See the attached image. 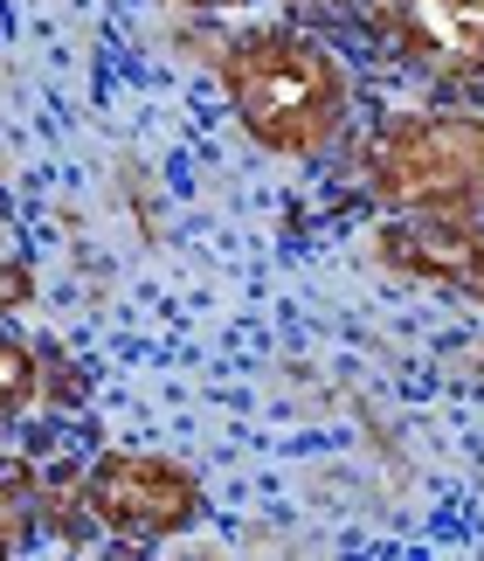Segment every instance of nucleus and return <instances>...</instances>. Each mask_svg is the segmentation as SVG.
Here are the masks:
<instances>
[{
    "instance_id": "nucleus-1",
    "label": "nucleus",
    "mask_w": 484,
    "mask_h": 561,
    "mask_svg": "<svg viewBox=\"0 0 484 561\" xmlns=\"http://www.w3.org/2000/svg\"><path fill=\"white\" fill-rule=\"evenodd\" d=\"M215 77H222V104L242 125V139L270 160L333 153L354 118V70L304 21H256L229 35Z\"/></svg>"
},
{
    "instance_id": "nucleus-2",
    "label": "nucleus",
    "mask_w": 484,
    "mask_h": 561,
    "mask_svg": "<svg viewBox=\"0 0 484 561\" xmlns=\"http://www.w3.org/2000/svg\"><path fill=\"white\" fill-rule=\"evenodd\" d=\"M367 187L408 222L484 215V112H394L367 139Z\"/></svg>"
},
{
    "instance_id": "nucleus-3",
    "label": "nucleus",
    "mask_w": 484,
    "mask_h": 561,
    "mask_svg": "<svg viewBox=\"0 0 484 561\" xmlns=\"http://www.w3.org/2000/svg\"><path fill=\"white\" fill-rule=\"evenodd\" d=\"M83 513L97 520V534L146 548V541H173V534L201 527L208 492L166 450H104L83 471Z\"/></svg>"
},
{
    "instance_id": "nucleus-4",
    "label": "nucleus",
    "mask_w": 484,
    "mask_h": 561,
    "mask_svg": "<svg viewBox=\"0 0 484 561\" xmlns=\"http://www.w3.org/2000/svg\"><path fill=\"white\" fill-rule=\"evenodd\" d=\"M367 28L429 83H484V0H367Z\"/></svg>"
},
{
    "instance_id": "nucleus-5",
    "label": "nucleus",
    "mask_w": 484,
    "mask_h": 561,
    "mask_svg": "<svg viewBox=\"0 0 484 561\" xmlns=\"http://www.w3.org/2000/svg\"><path fill=\"white\" fill-rule=\"evenodd\" d=\"M373 250L415 285H443L484 306V222H408V215H394Z\"/></svg>"
},
{
    "instance_id": "nucleus-6",
    "label": "nucleus",
    "mask_w": 484,
    "mask_h": 561,
    "mask_svg": "<svg viewBox=\"0 0 484 561\" xmlns=\"http://www.w3.org/2000/svg\"><path fill=\"white\" fill-rule=\"evenodd\" d=\"M35 396H42V360H35V347H21L14 333H0V423L21 416Z\"/></svg>"
},
{
    "instance_id": "nucleus-7",
    "label": "nucleus",
    "mask_w": 484,
    "mask_h": 561,
    "mask_svg": "<svg viewBox=\"0 0 484 561\" xmlns=\"http://www.w3.org/2000/svg\"><path fill=\"white\" fill-rule=\"evenodd\" d=\"M28 500H35V471L21 458H0V554L28 541Z\"/></svg>"
},
{
    "instance_id": "nucleus-8",
    "label": "nucleus",
    "mask_w": 484,
    "mask_h": 561,
    "mask_svg": "<svg viewBox=\"0 0 484 561\" xmlns=\"http://www.w3.org/2000/svg\"><path fill=\"white\" fill-rule=\"evenodd\" d=\"M35 298V277H28V256L8 250V208H0V319L21 312Z\"/></svg>"
},
{
    "instance_id": "nucleus-9",
    "label": "nucleus",
    "mask_w": 484,
    "mask_h": 561,
    "mask_svg": "<svg viewBox=\"0 0 484 561\" xmlns=\"http://www.w3.org/2000/svg\"><path fill=\"white\" fill-rule=\"evenodd\" d=\"M181 8H235V0H181Z\"/></svg>"
}]
</instances>
